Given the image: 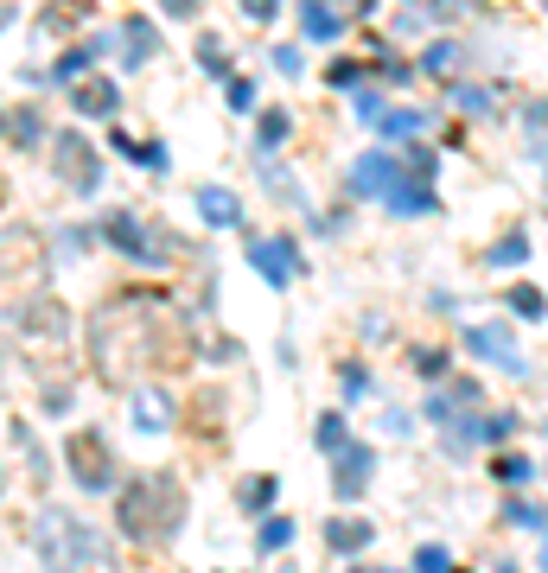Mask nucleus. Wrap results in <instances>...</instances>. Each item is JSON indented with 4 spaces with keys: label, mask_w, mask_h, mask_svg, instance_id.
Wrapping results in <instances>:
<instances>
[{
    "label": "nucleus",
    "mask_w": 548,
    "mask_h": 573,
    "mask_svg": "<svg viewBox=\"0 0 548 573\" xmlns=\"http://www.w3.org/2000/svg\"><path fill=\"white\" fill-rule=\"evenodd\" d=\"M192 351L198 338L185 325V312L173 300H160V293H122L90 319V363L115 389L122 382L141 389L147 376H179L192 363Z\"/></svg>",
    "instance_id": "nucleus-1"
},
{
    "label": "nucleus",
    "mask_w": 548,
    "mask_h": 573,
    "mask_svg": "<svg viewBox=\"0 0 548 573\" xmlns=\"http://www.w3.org/2000/svg\"><path fill=\"white\" fill-rule=\"evenodd\" d=\"M32 542H39L51 573H115V548L102 542L90 523H77L71 510H39Z\"/></svg>",
    "instance_id": "nucleus-2"
},
{
    "label": "nucleus",
    "mask_w": 548,
    "mask_h": 573,
    "mask_svg": "<svg viewBox=\"0 0 548 573\" xmlns=\"http://www.w3.org/2000/svg\"><path fill=\"white\" fill-rule=\"evenodd\" d=\"M434 172H415V166H402V160H389V153H364V160L351 166V191L357 198H383L389 211H408V217H421V211H440V198H434Z\"/></svg>",
    "instance_id": "nucleus-3"
},
{
    "label": "nucleus",
    "mask_w": 548,
    "mask_h": 573,
    "mask_svg": "<svg viewBox=\"0 0 548 573\" xmlns=\"http://www.w3.org/2000/svg\"><path fill=\"white\" fill-rule=\"evenodd\" d=\"M185 516V491L173 478L147 472V478H128L122 503H115V523H122V535H134V542H160V535H173Z\"/></svg>",
    "instance_id": "nucleus-4"
},
{
    "label": "nucleus",
    "mask_w": 548,
    "mask_h": 573,
    "mask_svg": "<svg viewBox=\"0 0 548 573\" xmlns=\"http://www.w3.org/2000/svg\"><path fill=\"white\" fill-rule=\"evenodd\" d=\"M13 332H20L26 351H58V344H71V312H64L51 293H32V300L20 306V319H13Z\"/></svg>",
    "instance_id": "nucleus-5"
},
{
    "label": "nucleus",
    "mask_w": 548,
    "mask_h": 573,
    "mask_svg": "<svg viewBox=\"0 0 548 573\" xmlns=\"http://www.w3.org/2000/svg\"><path fill=\"white\" fill-rule=\"evenodd\" d=\"M45 281V242L26 230V223H13V230H0V293L7 287H39Z\"/></svg>",
    "instance_id": "nucleus-6"
},
{
    "label": "nucleus",
    "mask_w": 548,
    "mask_h": 573,
    "mask_svg": "<svg viewBox=\"0 0 548 573\" xmlns=\"http://www.w3.org/2000/svg\"><path fill=\"white\" fill-rule=\"evenodd\" d=\"M102 242H109V249H122V255H134V262H147V268L173 262V242L153 236L134 211H109V217H102Z\"/></svg>",
    "instance_id": "nucleus-7"
},
{
    "label": "nucleus",
    "mask_w": 548,
    "mask_h": 573,
    "mask_svg": "<svg viewBox=\"0 0 548 573\" xmlns=\"http://www.w3.org/2000/svg\"><path fill=\"white\" fill-rule=\"evenodd\" d=\"M64 459H71V478L83 491H109L115 484V453H109V440H102L96 427H77L71 440H64Z\"/></svg>",
    "instance_id": "nucleus-8"
},
{
    "label": "nucleus",
    "mask_w": 548,
    "mask_h": 573,
    "mask_svg": "<svg viewBox=\"0 0 548 573\" xmlns=\"http://www.w3.org/2000/svg\"><path fill=\"white\" fill-rule=\"evenodd\" d=\"M51 160H58V179L77 191V198H90V191L102 185V166H96V147L83 141L77 128H64V134H51Z\"/></svg>",
    "instance_id": "nucleus-9"
},
{
    "label": "nucleus",
    "mask_w": 548,
    "mask_h": 573,
    "mask_svg": "<svg viewBox=\"0 0 548 573\" xmlns=\"http://www.w3.org/2000/svg\"><path fill=\"white\" fill-rule=\"evenodd\" d=\"M249 262L262 268L268 287H287L300 274V249H294V236H255L249 242Z\"/></svg>",
    "instance_id": "nucleus-10"
},
{
    "label": "nucleus",
    "mask_w": 548,
    "mask_h": 573,
    "mask_svg": "<svg viewBox=\"0 0 548 573\" xmlns=\"http://www.w3.org/2000/svg\"><path fill=\"white\" fill-rule=\"evenodd\" d=\"M466 344H472V357H485V363H498V370L523 376V351H517V338H510V325H472Z\"/></svg>",
    "instance_id": "nucleus-11"
},
{
    "label": "nucleus",
    "mask_w": 548,
    "mask_h": 573,
    "mask_svg": "<svg viewBox=\"0 0 548 573\" xmlns=\"http://www.w3.org/2000/svg\"><path fill=\"white\" fill-rule=\"evenodd\" d=\"M71 109L90 115V121H109L122 109V90H115V77H77L71 83Z\"/></svg>",
    "instance_id": "nucleus-12"
},
{
    "label": "nucleus",
    "mask_w": 548,
    "mask_h": 573,
    "mask_svg": "<svg viewBox=\"0 0 548 573\" xmlns=\"http://www.w3.org/2000/svg\"><path fill=\"white\" fill-rule=\"evenodd\" d=\"M338 459V472H332V491L338 497H364L370 491V472H376V453H370V446H345V453H332Z\"/></svg>",
    "instance_id": "nucleus-13"
},
{
    "label": "nucleus",
    "mask_w": 548,
    "mask_h": 573,
    "mask_svg": "<svg viewBox=\"0 0 548 573\" xmlns=\"http://www.w3.org/2000/svg\"><path fill=\"white\" fill-rule=\"evenodd\" d=\"M198 217L211 223V230H236V223H243V204H236L224 185H204L198 191Z\"/></svg>",
    "instance_id": "nucleus-14"
},
{
    "label": "nucleus",
    "mask_w": 548,
    "mask_h": 573,
    "mask_svg": "<svg viewBox=\"0 0 548 573\" xmlns=\"http://www.w3.org/2000/svg\"><path fill=\"white\" fill-rule=\"evenodd\" d=\"M478 402V382L472 376H459V382H447V389H434L427 395V421H453L459 408H472Z\"/></svg>",
    "instance_id": "nucleus-15"
},
{
    "label": "nucleus",
    "mask_w": 548,
    "mask_h": 573,
    "mask_svg": "<svg viewBox=\"0 0 548 573\" xmlns=\"http://www.w3.org/2000/svg\"><path fill=\"white\" fill-rule=\"evenodd\" d=\"M134 421H141V433H160L166 421H173V395L141 382V389H134Z\"/></svg>",
    "instance_id": "nucleus-16"
},
{
    "label": "nucleus",
    "mask_w": 548,
    "mask_h": 573,
    "mask_svg": "<svg viewBox=\"0 0 548 573\" xmlns=\"http://www.w3.org/2000/svg\"><path fill=\"white\" fill-rule=\"evenodd\" d=\"M370 542H376V523H364V516H338V523H325V548H338V554H357Z\"/></svg>",
    "instance_id": "nucleus-17"
},
{
    "label": "nucleus",
    "mask_w": 548,
    "mask_h": 573,
    "mask_svg": "<svg viewBox=\"0 0 548 573\" xmlns=\"http://www.w3.org/2000/svg\"><path fill=\"white\" fill-rule=\"evenodd\" d=\"M300 32H306L313 45H332L338 32H345V20L332 13V0H306V13H300Z\"/></svg>",
    "instance_id": "nucleus-18"
},
{
    "label": "nucleus",
    "mask_w": 548,
    "mask_h": 573,
    "mask_svg": "<svg viewBox=\"0 0 548 573\" xmlns=\"http://www.w3.org/2000/svg\"><path fill=\"white\" fill-rule=\"evenodd\" d=\"M122 71H141V64L153 58V51H160V39H153V26L147 20H122Z\"/></svg>",
    "instance_id": "nucleus-19"
},
{
    "label": "nucleus",
    "mask_w": 548,
    "mask_h": 573,
    "mask_svg": "<svg viewBox=\"0 0 548 573\" xmlns=\"http://www.w3.org/2000/svg\"><path fill=\"white\" fill-rule=\"evenodd\" d=\"M0 134H7L13 147H39V141H45L39 109H13V115H0Z\"/></svg>",
    "instance_id": "nucleus-20"
},
{
    "label": "nucleus",
    "mask_w": 548,
    "mask_h": 573,
    "mask_svg": "<svg viewBox=\"0 0 548 573\" xmlns=\"http://www.w3.org/2000/svg\"><path fill=\"white\" fill-rule=\"evenodd\" d=\"M459 64H466V45H453V39H440V45L421 51V71H427V77H453Z\"/></svg>",
    "instance_id": "nucleus-21"
},
{
    "label": "nucleus",
    "mask_w": 548,
    "mask_h": 573,
    "mask_svg": "<svg viewBox=\"0 0 548 573\" xmlns=\"http://www.w3.org/2000/svg\"><path fill=\"white\" fill-rule=\"evenodd\" d=\"M115 153H122V160H141L147 172H166V147L160 141H128V134H115Z\"/></svg>",
    "instance_id": "nucleus-22"
},
{
    "label": "nucleus",
    "mask_w": 548,
    "mask_h": 573,
    "mask_svg": "<svg viewBox=\"0 0 548 573\" xmlns=\"http://www.w3.org/2000/svg\"><path fill=\"white\" fill-rule=\"evenodd\" d=\"M421 121H427V115H415V109H383L370 128H383L389 141H408V134H421Z\"/></svg>",
    "instance_id": "nucleus-23"
},
{
    "label": "nucleus",
    "mask_w": 548,
    "mask_h": 573,
    "mask_svg": "<svg viewBox=\"0 0 548 573\" xmlns=\"http://www.w3.org/2000/svg\"><path fill=\"white\" fill-rule=\"evenodd\" d=\"M491 472H498V484H510V491H523V484L536 478V465H529V459H517V453H498V459H491Z\"/></svg>",
    "instance_id": "nucleus-24"
},
{
    "label": "nucleus",
    "mask_w": 548,
    "mask_h": 573,
    "mask_svg": "<svg viewBox=\"0 0 548 573\" xmlns=\"http://www.w3.org/2000/svg\"><path fill=\"white\" fill-rule=\"evenodd\" d=\"M523 134H529V147L548 160V102H529L523 109Z\"/></svg>",
    "instance_id": "nucleus-25"
},
{
    "label": "nucleus",
    "mask_w": 548,
    "mask_h": 573,
    "mask_svg": "<svg viewBox=\"0 0 548 573\" xmlns=\"http://www.w3.org/2000/svg\"><path fill=\"white\" fill-rule=\"evenodd\" d=\"M491 262H498V268H517V262H529V236H523V230H510L504 242H491Z\"/></svg>",
    "instance_id": "nucleus-26"
},
{
    "label": "nucleus",
    "mask_w": 548,
    "mask_h": 573,
    "mask_svg": "<svg viewBox=\"0 0 548 573\" xmlns=\"http://www.w3.org/2000/svg\"><path fill=\"white\" fill-rule=\"evenodd\" d=\"M313 440H319V453H345L351 433H345V421H338V414H325V421L313 427Z\"/></svg>",
    "instance_id": "nucleus-27"
},
{
    "label": "nucleus",
    "mask_w": 548,
    "mask_h": 573,
    "mask_svg": "<svg viewBox=\"0 0 548 573\" xmlns=\"http://www.w3.org/2000/svg\"><path fill=\"white\" fill-rule=\"evenodd\" d=\"M255 542H262V554H274V548H287V542H294V523H287V516H268V523L255 529Z\"/></svg>",
    "instance_id": "nucleus-28"
},
{
    "label": "nucleus",
    "mask_w": 548,
    "mask_h": 573,
    "mask_svg": "<svg viewBox=\"0 0 548 573\" xmlns=\"http://www.w3.org/2000/svg\"><path fill=\"white\" fill-rule=\"evenodd\" d=\"M510 312H517V319H542L548 300H542L536 287H510Z\"/></svg>",
    "instance_id": "nucleus-29"
},
{
    "label": "nucleus",
    "mask_w": 548,
    "mask_h": 573,
    "mask_svg": "<svg viewBox=\"0 0 548 573\" xmlns=\"http://www.w3.org/2000/svg\"><path fill=\"white\" fill-rule=\"evenodd\" d=\"M83 64H90V51H64V58L51 64L45 77H51V83H77V77H83Z\"/></svg>",
    "instance_id": "nucleus-30"
},
{
    "label": "nucleus",
    "mask_w": 548,
    "mask_h": 573,
    "mask_svg": "<svg viewBox=\"0 0 548 573\" xmlns=\"http://www.w3.org/2000/svg\"><path fill=\"white\" fill-rule=\"evenodd\" d=\"M198 64L211 77H224V39H217V32H204V39H198Z\"/></svg>",
    "instance_id": "nucleus-31"
},
{
    "label": "nucleus",
    "mask_w": 548,
    "mask_h": 573,
    "mask_svg": "<svg viewBox=\"0 0 548 573\" xmlns=\"http://www.w3.org/2000/svg\"><path fill=\"white\" fill-rule=\"evenodd\" d=\"M274 484H281V478H249V484H243V510H268V503H274Z\"/></svg>",
    "instance_id": "nucleus-32"
},
{
    "label": "nucleus",
    "mask_w": 548,
    "mask_h": 573,
    "mask_svg": "<svg viewBox=\"0 0 548 573\" xmlns=\"http://www.w3.org/2000/svg\"><path fill=\"white\" fill-rule=\"evenodd\" d=\"M77 20H83L77 0H58V7H45V32H64V26H77Z\"/></svg>",
    "instance_id": "nucleus-33"
},
{
    "label": "nucleus",
    "mask_w": 548,
    "mask_h": 573,
    "mask_svg": "<svg viewBox=\"0 0 548 573\" xmlns=\"http://www.w3.org/2000/svg\"><path fill=\"white\" fill-rule=\"evenodd\" d=\"M453 561H447V548H440V542H427L421 554H415V573H447Z\"/></svg>",
    "instance_id": "nucleus-34"
},
{
    "label": "nucleus",
    "mask_w": 548,
    "mask_h": 573,
    "mask_svg": "<svg viewBox=\"0 0 548 573\" xmlns=\"http://www.w3.org/2000/svg\"><path fill=\"white\" fill-rule=\"evenodd\" d=\"M287 128H294V121H287L281 109H274V115H262V147H281V141H287Z\"/></svg>",
    "instance_id": "nucleus-35"
},
{
    "label": "nucleus",
    "mask_w": 548,
    "mask_h": 573,
    "mask_svg": "<svg viewBox=\"0 0 548 573\" xmlns=\"http://www.w3.org/2000/svg\"><path fill=\"white\" fill-rule=\"evenodd\" d=\"M325 77H332V83H345V90H357V77H364V64L338 58V64H332V71H325Z\"/></svg>",
    "instance_id": "nucleus-36"
},
{
    "label": "nucleus",
    "mask_w": 548,
    "mask_h": 573,
    "mask_svg": "<svg viewBox=\"0 0 548 573\" xmlns=\"http://www.w3.org/2000/svg\"><path fill=\"white\" fill-rule=\"evenodd\" d=\"M510 523H523V529H542V510H536V503H510Z\"/></svg>",
    "instance_id": "nucleus-37"
},
{
    "label": "nucleus",
    "mask_w": 548,
    "mask_h": 573,
    "mask_svg": "<svg viewBox=\"0 0 548 573\" xmlns=\"http://www.w3.org/2000/svg\"><path fill=\"white\" fill-rule=\"evenodd\" d=\"M243 13H249V20H262V26H268L274 13H281V0H243Z\"/></svg>",
    "instance_id": "nucleus-38"
},
{
    "label": "nucleus",
    "mask_w": 548,
    "mask_h": 573,
    "mask_svg": "<svg viewBox=\"0 0 548 573\" xmlns=\"http://www.w3.org/2000/svg\"><path fill=\"white\" fill-rule=\"evenodd\" d=\"M338 376H345V395H364V389H370V382H364V363H345Z\"/></svg>",
    "instance_id": "nucleus-39"
},
{
    "label": "nucleus",
    "mask_w": 548,
    "mask_h": 573,
    "mask_svg": "<svg viewBox=\"0 0 548 573\" xmlns=\"http://www.w3.org/2000/svg\"><path fill=\"white\" fill-rule=\"evenodd\" d=\"M249 102H255V83L236 77V83H230V109H249Z\"/></svg>",
    "instance_id": "nucleus-40"
},
{
    "label": "nucleus",
    "mask_w": 548,
    "mask_h": 573,
    "mask_svg": "<svg viewBox=\"0 0 548 573\" xmlns=\"http://www.w3.org/2000/svg\"><path fill=\"white\" fill-rule=\"evenodd\" d=\"M459 109H478V115H485V109H491V90H459Z\"/></svg>",
    "instance_id": "nucleus-41"
},
{
    "label": "nucleus",
    "mask_w": 548,
    "mask_h": 573,
    "mask_svg": "<svg viewBox=\"0 0 548 573\" xmlns=\"http://www.w3.org/2000/svg\"><path fill=\"white\" fill-rule=\"evenodd\" d=\"M421 376H447V351H421Z\"/></svg>",
    "instance_id": "nucleus-42"
},
{
    "label": "nucleus",
    "mask_w": 548,
    "mask_h": 573,
    "mask_svg": "<svg viewBox=\"0 0 548 573\" xmlns=\"http://www.w3.org/2000/svg\"><path fill=\"white\" fill-rule=\"evenodd\" d=\"M357 109H364V115L376 121V115H383V96H376V90H357Z\"/></svg>",
    "instance_id": "nucleus-43"
},
{
    "label": "nucleus",
    "mask_w": 548,
    "mask_h": 573,
    "mask_svg": "<svg viewBox=\"0 0 548 573\" xmlns=\"http://www.w3.org/2000/svg\"><path fill=\"white\" fill-rule=\"evenodd\" d=\"M160 7L173 13V20H192V13H198V0H160Z\"/></svg>",
    "instance_id": "nucleus-44"
},
{
    "label": "nucleus",
    "mask_w": 548,
    "mask_h": 573,
    "mask_svg": "<svg viewBox=\"0 0 548 573\" xmlns=\"http://www.w3.org/2000/svg\"><path fill=\"white\" fill-rule=\"evenodd\" d=\"M459 7V0H434V13H453Z\"/></svg>",
    "instance_id": "nucleus-45"
},
{
    "label": "nucleus",
    "mask_w": 548,
    "mask_h": 573,
    "mask_svg": "<svg viewBox=\"0 0 548 573\" xmlns=\"http://www.w3.org/2000/svg\"><path fill=\"white\" fill-rule=\"evenodd\" d=\"M357 573H383V567H357Z\"/></svg>",
    "instance_id": "nucleus-46"
},
{
    "label": "nucleus",
    "mask_w": 548,
    "mask_h": 573,
    "mask_svg": "<svg viewBox=\"0 0 548 573\" xmlns=\"http://www.w3.org/2000/svg\"><path fill=\"white\" fill-rule=\"evenodd\" d=\"M542 567H548V542H542Z\"/></svg>",
    "instance_id": "nucleus-47"
}]
</instances>
